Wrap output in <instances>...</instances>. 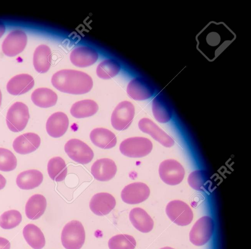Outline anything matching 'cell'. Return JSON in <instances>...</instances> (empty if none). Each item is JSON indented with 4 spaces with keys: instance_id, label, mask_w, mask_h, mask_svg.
Wrapping results in <instances>:
<instances>
[{
    "instance_id": "cell-1",
    "label": "cell",
    "mask_w": 251,
    "mask_h": 249,
    "mask_svg": "<svg viewBox=\"0 0 251 249\" xmlns=\"http://www.w3.org/2000/svg\"><path fill=\"white\" fill-rule=\"evenodd\" d=\"M51 82L59 91L74 95L87 93L93 85V79L89 75L71 69H63L55 73Z\"/></svg>"
},
{
    "instance_id": "cell-2",
    "label": "cell",
    "mask_w": 251,
    "mask_h": 249,
    "mask_svg": "<svg viewBox=\"0 0 251 249\" xmlns=\"http://www.w3.org/2000/svg\"><path fill=\"white\" fill-rule=\"evenodd\" d=\"M85 240V232L81 223L72 220L64 226L61 236L63 246L66 249H80Z\"/></svg>"
},
{
    "instance_id": "cell-3",
    "label": "cell",
    "mask_w": 251,
    "mask_h": 249,
    "mask_svg": "<svg viewBox=\"0 0 251 249\" xmlns=\"http://www.w3.org/2000/svg\"><path fill=\"white\" fill-rule=\"evenodd\" d=\"M151 141L143 137H134L127 138L120 144L121 152L127 157L140 158L149 154L152 149Z\"/></svg>"
},
{
    "instance_id": "cell-4",
    "label": "cell",
    "mask_w": 251,
    "mask_h": 249,
    "mask_svg": "<svg viewBox=\"0 0 251 249\" xmlns=\"http://www.w3.org/2000/svg\"><path fill=\"white\" fill-rule=\"evenodd\" d=\"M29 118L27 106L22 102L14 103L8 110L6 122L9 129L13 132L22 131Z\"/></svg>"
},
{
    "instance_id": "cell-5",
    "label": "cell",
    "mask_w": 251,
    "mask_h": 249,
    "mask_svg": "<svg viewBox=\"0 0 251 249\" xmlns=\"http://www.w3.org/2000/svg\"><path fill=\"white\" fill-rule=\"evenodd\" d=\"M214 230L212 219L204 216L194 224L189 233L190 242L194 245L201 246L205 244L211 238Z\"/></svg>"
},
{
    "instance_id": "cell-6",
    "label": "cell",
    "mask_w": 251,
    "mask_h": 249,
    "mask_svg": "<svg viewBox=\"0 0 251 249\" xmlns=\"http://www.w3.org/2000/svg\"><path fill=\"white\" fill-rule=\"evenodd\" d=\"M158 172L161 180L169 185L179 184L185 175V170L181 164L172 159L163 161L159 165Z\"/></svg>"
},
{
    "instance_id": "cell-7",
    "label": "cell",
    "mask_w": 251,
    "mask_h": 249,
    "mask_svg": "<svg viewBox=\"0 0 251 249\" xmlns=\"http://www.w3.org/2000/svg\"><path fill=\"white\" fill-rule=\"evenodd\" d=\"M134 114L133 104L128 101H123L116 106L112 113L111 124L117 130H126L130 125Z\"/></svg>"
},
{
    "instance_id": "cell-8",
    "label": "cell",
    "mask_w": 251,
    "mask_h": 249,
    "mask_svg": "<svg viewBox=\"0 0 251 249\" xmlns=\"http://www.w3.org/2000/svg\"><path fill=\"white\" fill-rule=\"evenodd\" d=\"M165 211L169 218L178 225H188L193 218V211L190 207L180 200L170 201L166 206Z\"/></svg>"
},
{
    "instance_id": "cell-9",
    "label": "cell",
    "mask_w": 251,
    "mask_h": 249,
    "mask_svg": "<svg viewBox=\"0 0 251 249\" xmlns=\"http://www.w3.org/2000/svg\"><path fill=\"white\" fill-rule=\"evenodd\" d=\"M65 151L74 161L81 164L90 163L94 157V153L90 147L77 139H71L64 146Z\"/></svg>"
},
{
    "instance_id": "cell-10",
    "label": "cell",
    "mask_w": 251,
    "mask_h": 249,
    "mask_svg": "<svg viewBox=\"0 0 251 249\" xmlns=\"http://www.w3.org/2000/svg\"><path fill=\"white\" fill-rule=\"evenodd\" d=\"M27 41V36L25 32L19 29L13 30L3 40L2 51L7 56H15L24 50Z\"/></svg>"
},
{
    "instance_id": "cell-11",
    "label": "cell",
    "mask_w": 251,
    "mask_h": 249,
    "mask_svg": "<svg viewBox=\"0 0 251 249\" xmlns=\"http://www.w3.org/2000/svg\"><path fill=\"white\" fill-rule=\"evenodd\" d=\"M155 90L152 84L145 77H135L128 83L126 92L133 100H143L151 97Z\"/></svg>"
},
{
    "instance_id": "cell-12",
    "label": "cell",
    "mask_w": 251,
    "mask_h": 249,
    "mask_svg": "<svg viewBox=\"0 0 251 249\" xmlns=\"http://www.w3.org/2000/svg\"><path fill=\"white\" fill-rule=\"evenodd\" d=\"M150 194V188L145 183L135 182L126 186L121 192V196L125 203L135 204L146 200Z\"/></svg>"
},
{
    "instance_id": "cell-13",
    "label": "cell",
    "mask_w": 251,
    "mask_h": 249,
    "mask_svg": "<svg viewBox=\"0 0 251 249\" xmlns=\"http://www.w3.org/2000/svg\"><path fill=\"white\" fill-rule=\"evenodd\" d=\"M138 127L141 131L149 134L165 147L170 148L175 144L174 139L170 136L149 118H144L140 120Z\"/></svg>"
},
{
    "instance_id": "cell-14",
    "label": "cell",
    "mask_w": 251,
    "mask_h": 249,
    "mask_svg": "<svg viewBox=\"0 0 251 249\" xmlns=\"http://www.w3.org/2000/svg\"><path fill=\"white\" fill-rule=\"evenodd\" d=\"M98 52L89 46H79L74 49L70 55L72 63L78 67H87L94 64L98 60Z\"/></svg>"
},
{
    "instance_id": "cell-15",
    "label": "cell",
    "mask_w": 251,
    "mask_h": 249,
    "mask_svg": "<svg viewBox=\"0 0 251 249\" xmlns=\"http://www.w3.org/2000/svg\"><path fill=\"white\" fill-rule=\"evenodd\" d=\"M115 198L108 193H99L91 198L89 207L96 215L104 216L109 213L116 206Z\"/></svg>"
},
{
    "instance_id": "cell-16",
    "label": "cell",
    "mask_w": 251,
    "mask_h": 249,
    "mask_svg": "<svg viewBox=\"0 0 251 249\" xmlns=\"http://www.w3.org/2000/svg\"><path fill=\"white\" fill-rule=\"evenodd\" d=\"M91 172L97 180L107 181L116 174L117 166L113 160L109 158H101L96 161L91 166Z\"/></svg>"
},
{
    "instance_id": "cell-17",
    "label": "cell",
    "mask_w": 251,
    "mask_h": 249,
    "mask_svg": "<svg viewBox=\"0 0 251 249\" xmlns=\"http://www.w3.org/2000/svg\"><path fill=\"white\" fill-rule=\"evenodd\" d=\"M39 136L33 132H27L16 137L13 142L14 150L21 154H26L36 150L40 146Z\"/></svg>"
},
{
    "instance_id": "cell-18",
    "label": "cell",
    "mask_w": 251,
    "mask_h": 249,
    "mask_svg": "<svg viewBox=\"0 0 251 249\" xmlns=\"http://www.w3.org/2000/svg\"><path fill=\"white\" fill-rule=\"evenodd\" d=\"M69 119L66 114L57 112L51 114L46 122L48 134L53 138H59L67 131L69 126Z\"/></svg>"
},
{
    "instance_id": "cell-19",
    "label": "cell",
    "mask_w": 251,
    "mask_h": 249,
    "mask_svg": "<svg viewBox=\"0 0 251 249\" xmlns=\"http://www.w3.org/2000/svg\"><path fill=\"white\" fill-rule=\"evenodd\" d=\"M34 85L32 76L26 74L17 75L11 78L7 83V92L15 96L24 94L29 91Z\"/></svg>"
},
{
    "instance_id": "cell-20",
    "label": "cell",
    "mask_w": 251,
    "mask_h": 249,
    "mask_svg": "<svg viewBox=\"0 0 251 249\" xmlns=\"http://www.w3.org/2000/svg\"><path fill=\"white\" fill-rule=\"evenodd\" d=\"M129 218L133 226L141 232H149L153 227V220L141 208L135 207L132 209L129 212Z\"/></svg>"
},
{
    "instance_id": "cell-21",
    "label": "cell",
    "mask_w": 251,
    "mask_h": 249,
    "mask_svg": "<svg viewBox=\"0 0 251 249\" xmlns=\"http://www.w3.org/2000/svg\"><path fill=\"white\" fill-rule=\"evenodd\" d=\"M90 138L94 145L103 149H111L117 144L116 135L109 129L102 127L93 129Z\"/></svg>"
},
{
    "instance_id": "cell-22",
    "label": "cell",
    "mask_w": 251,
    "mask_h": 249,
    "mask_svg": "<svg viewBox=\"0 0 251 249\" xmlns=\"http://www.w3.org/2000/svg\"><path fill=\"white\" fill-rule=\"evenodd\" d=\"M152 111L156 120L161 123L169 122L173 115V109L168 100L159 95L152 100Z\"/></svg>"
},
{
    "instance_id": "cell-23",
    "label": "cell",
    "mask_w": 251,
    "mask_h": 249,
    "mask_svg": "<svg viewBox=\"0 0 251 249\" xmlns=\"http://www.w3.org/2000/svg\"><path fill=\"white\" fill-rule=\"evenodd\" d=\"M51 51L48 46L41 45L38 46L34 52L33 57L35 70L39 73L48 72L51 65Z\"/></svg>"
},
{
    "instance_id": "cell-24",
    "label": "cell",
    "mask_w": 251,
    "mask_h": 249,
    "mask_svg": "<svg viewBox=\"0 0 251 249\" xmlns=\"http://www.w3.org/2000/svg\"><path fill=\"white\" fill-rule=\"evenodd\" d=\"M43 180V175L39 170L32 169L20 173L16 178L17 186L23 190H30L38 187Z\"/></svg>"
},
{
    "instance_id": "cell-25",
    "label": "cell",
    "mask_w": 251,
    "mask_h": 249,
    "mask_svg": "<svg viewBox=\"0 0 251 249\" xmlns=\"http://www.w3.org/2000/svg\"><path fill=\"white\" fill-rule=\"evenodd\" d=\"M47 207L45 197L41 194H34L29 198L25 206V213L30 220L39 218L44 213Z\"/></svg>"
},
{
    "instance_id": "cell-26",
    "label": "cell",
    "mask_w": 251,
    "mask_h": 249,
    "mask_svg": "<svg viewBox=\"0 0 251 249\" xmlns=\"http://www.w3.org/2000/svg\"><path fill=\"white\" fill-rule=\"evenodd\" d=\"M57 94L48 88H39L32 93L31 99L33 103L41 108H48L54 106L57 100Z\"/></svg>"
},
{
    "instance_id": "cell-27",
    "label": "cell",
    "mask_w": 251,
    "mask_h": 249,
    "mask_svg": "<svg viewBox=\"0 0 251 249\" xmlns=\"http://www.w3.org/2000/svg\"><path fill=\"white\" fill-rule=\"evenodd\" d=\"M23 234L27 244L33 249H42L46 241L41 229L32 224H26L23 228Z\"/></svg>"
},
{
    "instance_id": "cell-28",
    "label": "cell",
    "mask_w": 251,
    "mask_h": 249,
    "mask_svg": "<svg viewBox=\"0 0 251 249\" xmlns=\"http://www.w3.org/2000/svg\"><path fill=\"white\" fill-rule=\"evenodd\" d=\"M99 109L96 102L92 100H83L74 103L70 109L71 115L75 118H84L95 114Z\"/></svg>"
},
{
    "instance_id": "cell-29",
    "label": "cell",
    "mask_w": 251,
    "mask_h": 249,
    "mask_svg": "<svg viewBox=\"0 0 251 249\" xmlns=\"http://www.w3.org/2000/svg\"><path fill=\"white\" fill-rule=\"evenodd\" d=\"M47 170L50 178L57 182L64 180L67 174L66 163L59 156L54 157L49 161Z\"/></svg>"
},
{
    "instance_id": "cell-30",
    "label": "cell",
    "mask_w": 251,
    "mask_h": 249,
    "mask_svg": "<svg viewBox=\"0 0 251 249\" xmlns=\"http://www.w3.org/2000/svg\"><path fill=\"white\" fill-rule=\"evenodd\" d=\"M188 183L193 189L197 191H204L209 187L211 177L209 174L204 170H196L189 174Z\"/></svg>"
},
{
    "instance_id": "cell-31",
    "label": "cell",
    "mask_w": 251,
    "mask_h": 249,
    "mask_svg": "<svg viewBox=\"0 0 251 249\" xmlns=\"http://www.w3.org/2000/svg\"><path fill=\"white\" fill-rule=\"evenodd\" d=\"M121 70L120 64L114 59H107L101 61L97 66L96 74L103 79H109L116 76Z\"/></svg>"
},
{
    "instance_id": "cell-32",
    "label": "cell",
    "mask_w": 251,
    "mask_h": 249,
    "mask_svg": "<svg viewBox=\"0 0 251 249\" xmlns=\"http://www.w3.org/2000/svg\"><path fill=\"white\" fill-rule=\"evenodd\" d=\"M108 245L109 249H134L136 242L131 235L120 234L112 237Z\"/></svg>"
},
{
    "instance_id": "cell-33",
    "label": "cell",
    "mask_w": 251,
    "mask_h": 249,
    "mask_svg": "<svg viewBox=\"0 0 251 249\" xmlns=\"http://www.w3.org/2000/svg\"><path fill=\"white\" fill-rule=\"evenodd\" d=\"M22 220V215L19 211L8 210L0 216V226L4 229H11L18 225Z\"/></svg>"
},
{
    "instance_id": "cell-34",
    "label": "cell",
    "mask_w": 251,
    "mask_h": 249,
    "mask_svg": "<svg viewBox=\"0 0 251 249\" xmlns=\"http://www.w3.org/2000/svg\"><path fill=\"white\" fill-rule=\"evenodd\" d=\"M17 158L10 150L0 148V171L10 172L14 170L17 166Z\"/></svg>"
},
{
    "instance_id": "cell-35",
    "label": "cell",
    "mask_w": 251,
    "mask_h": 249,
    "mask_svg": "<svg viewBox=\"0 0 251 249\" xmlns=\"http://www.w3.org/2000/svg\"><path fill=\"white\" fill-rule=\"evenodd\" d=\"M10 243L7 239L0 237V249H10Z\"/></svg>"
},
{
    "instance_id": "cell-36",
    "label": "cell",
    "mask_w": 251,
    "mask_h": 249,
    "mask_svg": "<svg viewBox=\"0 0 251 249\" xmlns=\"http://www.w3.org/2000/svg\"><path fill=\"white\" fill-rule=\"evenodd\" d=\"M6 180L5 177L0 174V190L2 189L5 186Z\"/></svg>"
},
{
    "instance_id": "cell-37",
    "label": "cell",
    "mask_w": 251,
    "mask_h": 249,
    "mask_svg": "<svg viewBox=\"0 0 251 249\" xmlns=\"http://www.w3.org/2000/svg\"><path fill=\"white\" fill-rule=\"evenodd\" d=\"M5 30L4 24L0 21V38L3 35Z\"/></svg>"
},
{
    "instance_id": "cell-38",
    "label": "cell",
    "mask_w": 251,
    "mask_h": 249,
    "mask_svg": "<svg viewBox=\"0 0 251 249\" xmlns=\"http://www.w3.org/2000/svg\"><path fill=\"white\" fill-rule=\"evenodd\" d=\"M1 100H2V95H1V91L0 90V106H1Z\"/></svg>"
},
{
    "instance_id": "cell-39",
    "label": "cell",
    "mask_w": 251,
    "mask_h": 249,
    "mask_svg": "<svg viewBox=\"0 0 251 249\" xmlns=\"http://www.w3.org/2000/svg\"><path fill=\"white\" fill-rule=\"evenodd\" d=\"M160 249H174L171 247H163V248H162Z\"/></svg>"
}]
</instances>
